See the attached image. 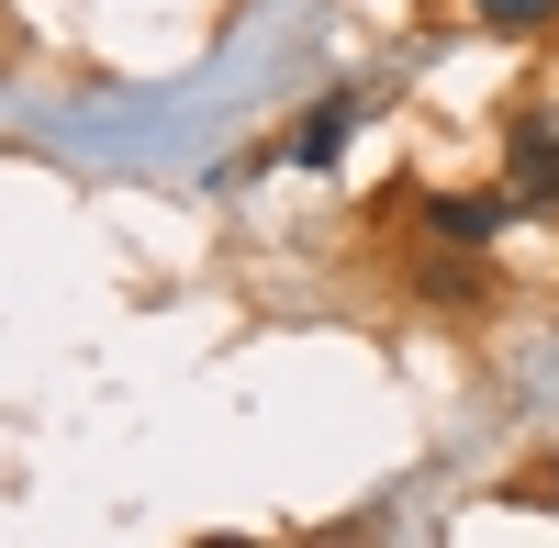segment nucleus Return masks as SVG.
Here are the masks:
<instances>
[{
	"mask_svg": "<svg viewBox=\"0 0 559 548\" xmlns=\"http://www.w3.org/2000/svg\"><path fill=\"white\" fill-rule=\"evenodd\" d=\"M503 224H515V191H437L426 202V236L437 247H471V258L503 236Z\"/></svg>",
	"mask_w": 559,
	"mask_h": 548,
	"instance_id": "1",
	"label": "nucleus"
},
{
	"mask_svg": "<svg viewBox=\"0 0 559 548\" xmlns=\"http://www.w3.org/2000/svg\"><path fill=\"white\" fill-rule=\"evenodd\" d=\"M503 191H515V213H548L559 202V123H515V146H503Z\"/></svg>",
	"mask_w": 559,
	"mask_h": 548,
	"instance_id": "2",
	"label": "nucleus"
},
{
	"mask_svg": "<svg viewBox=\"0 0 559 548\" xmlns=\"http://www.w3.org/2000/svg\"><path fill=\"white\" fill-rule=\"evenodd\" d=\"M347 123H358V102L336 90V102H313L292 134H280V157H292V168H336V157H347Z\"/></svg>",
	"mask_w": 559,
	"mask_h": 548,
	"instance_id": "3",
	"label": "nucleus"
},
{
	"mask_svg": "<svg viewBox=\"0 0 559 548\" xmlns=\"http://www.w3.org/2000/svg\"><path fill=\"white\" fill-rule=\"evenodd\" d=\"M459 258H471V247H448V258L426 269V291H437V302H481V269H459Z\"/></svg>",
	"mask_w": 559,
	"mask_h": 548,
	"instance_id": "4",
	"label": "nucleus"
},
{
	"mask_svg": "<svg viewBox=\"0 0 559 548\" xmlns=\"http://www.w3.org/2000/svg\"><path fill=\"white\" fill-rule=\"evenodd\" d=\"M548 12H559V0H481V23H492V34H537Z\"/></svg>",
	"mask_w": 559,
	"mask_h": 548,
	"instance_id": "5",
	"label": "nucleus"
}]
</instances>
